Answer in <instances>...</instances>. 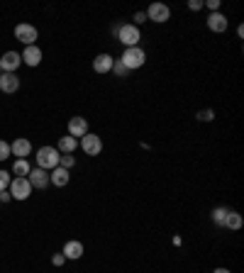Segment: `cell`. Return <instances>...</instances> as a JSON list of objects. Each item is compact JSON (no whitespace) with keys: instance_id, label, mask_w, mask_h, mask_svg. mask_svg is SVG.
Segmentation results:
<instances>
[{"instance_id":"cell-1","label":"cell","mask_w":244,"mask_h":273,"mask_svg":"<svg viewBox=\"0 0 244 273\" xmlns=\"http://www.w3.org/2000/svg\"><path fill=\"white\" fill-rule=\"evenodd\" d=\"M120 61L122 66L127 68V71H134V68H142L147 61V54H144V49L142 46H130V49H125L120 56Z\"/></svg>"},{"instance_id":"cell-19","label":"cell","mask_w":244,"mask_h":273,"mask_svg":"<svg viewBox=\"0 0 244 273\" xmlns=\"http://www.w3.org/2000/svg\"><path fill=\"white\" fill-rule=\"evenodd\" d=\"M222 227H227V230H239V227H242V215H239V212H234V210H230Z\"/></svg>"},{"instance_id":"cell-22","label":"cell","mask_w":244,"mask_h":273,"mask_svg":"<svg viewBox=\"0 0 244 273\" xmlns=\"http://www.w3.org/2000/svg\"><path fill=\"white\" fill-rule=\"evenodd\" d=\"M227 212H230L227 208H215V210H212V222H215V225H225Z\"/></svg>"},{"instance_id":"cell-6","label":"cell","mask_w":244,"mask_h":273,"mask_svg":"<svg viewBox=\"0 0 244 273\" xmlns=\"http://www.w3.org/2000/svg\"><path fill=\"white\" fill-rule=\"evenodd\" d=\"M81 149L88 154V156H98V154L103 152V139H100L98 134L88 132V134L81 137Z\"/></svg>"},{"instance_id":"cell-28","label":"cell","mask_w":244,"mask_h":273,"mask_svg":"<svg viewBox=\"0 0 244 273\" xmlns=\"http://www.w3.org/2000/svg\"><path fill=\"white\" fill-rule=\"evenodd\" d=\"M52 263L59 268V266H64V263H66V256H64V254H54V256H52Z\"/></svg>"},{"instance_id":"cell-27","label":"cell","mask_w":244,"mask_h":273,"mask_svg":"<svg viewBox=\"0 0 244 273\" xmlns=\"http://www.w3.org/2000/svg\"><path fill=\"white\" fill-rule=\"evenodd\" d=\"M203 8H210V12H217L220 10V0H205Z\"/></svg>"},{"instance_id":"cell-16","label":"cell","mask_w":244,"mask_h":273,"mask_svg":"<svg viewBox=\"0 0 244 273\" xmlns=\"http://www.w3.org/2000/svg\"><path fill=\"white\" fill-rule=\"evenodd\" d=\"M112 59L110 54H98L95 59H93V71L95 73H108V71H112Z\"/></svg>"},{"instance_id":"cell-21","label":"cell","mask_w":244,"mask_h":273,"mask_svg":"<svg viewBox=\"0 0 244 273\" xmlns=\"http://www.w3.org/2000/svg\"><path fill=\"white\" fill-rule=\"evenodd\" d=\"M59 166H61V168H66V171H71V168L76 166V159H74V154H61V159H59Z\"/></svg>"},{"instance_id":"cell-2","label":"cell","mask_w":244,"mask_h":273,"mask_svg":"<svg viewBox=\"0 0 244 273\" xmlns=\"http://www.w3.org/2000/svg\"><path fill=\"white\" fill-rule=\"evenodd\" d=\"M37 166L39 168H44V171H54L56 166H59V159H61V154L56 146H42L39 152H37Z\"/></svg>"},{"instance_id":"cell-4","label":"cell","mask_w":244,"mask_h":273,"mask_svg":"<svg viewBox=\"0 0 244 273\" xmlns=\"http://www.w3.org/2000/svg\"><path fill=\"white\" fill-rule=\"evenodd\" d=\"M117 37H120V42L125 44V49H130V46H139V39H142L139 27H134V24H120Z\"/></svg>"},{"instance_id":"cell-20","label":"cell","mask_w":244,"mask_h":273,"mask_svg":"<svg viewBox=\"0 0 244 273\" xmlns=\"http://www.w3.org/2000/svg\"><path fill=\"white\" fill-rule=\"evenodd\" d=\"M30 171H32V166H30L27 159H17V161L12 164V176H27Z\"/></svg>"},{"instance_id":"cell-17","label":"cell","mask_w":244,"mask_h":273,"mask_svg":"<svg viewBox=\"0 0 244 273\" xmlns=\"http://www.w3.org/2000/svg\"><path fill=\"white\" fill-rule=\"evenodd\" d=\"M64 256H66V261L68 259H71V261H76V259H81V256H83V244H81V241H66V244H64Z\"/></svg>"},{"instance_id":"cell-23","label":"cell","mask_w":244,"mask_h":273,"mask_svg":"<svg viewBox=\"0 0 244 273\" xmlns=\"http://www.w3.org/2000/svg\"><path fill=\"white\" fill-rule=\"evenodd\" d=\"M10 183H12V176L8 173V171H0V193H3V190H8Z\"/></svg>"},{"instance_id":"cell-15","label":"cell","mask_w":244,"mask_h":273,"mask_svg":"<svg viewBox=\"0 0 244 273\" xmlns=\"http://www.w3.org/2000/svg\"><path fill=\"white\" fill-rule=\"evenodd\" d=\"M68 181H71V173H68L66 168H61V166H56L54 171L49 173V183H54L56 188L68 186Z\"/></svg>"},{"instance_id":"cell-11","label":"cell","mask_w":244,"mask_h":273,"mask_svg":"<svg viewBox=\"0 0 244 273\" xmlns=\"http://www.w3.org/2000/svg\"><path fill=\"white\" fill-rule=\"evenodd\" d=\"M20 56H22V64H27V66H39L42 64V49H39L37 44L25 46V52Z\"/></svg>"},{"instance_id":"cell-29","label":"cell","mask_w":244,"mask_h":273,"mask_svg":"<svg viewBox=\"0 0 244 273\" xmlns=\"http://www.w3.org/2000/svg\"><path fill=\"white\" fill-rule=\"evenodd\" d=\"M142 22H147V12H137V15H134V20H132V24L134 27H139Z\"/></svg>"},{"instance_id":"cell-5","label":"cell","mask_w":244,"mask_h":273,"mask_svg":"<svg viewBox=\"0 0 244 273\" xmlns=\"http://www.w3.org/2000/svg\"><path fill=\"white\" fill-rule=\"evenodd\" d=\"M15 37H17V39H20V42L25 44V46H32V44L37 42V37H39V32H37V27H34V24L20 22V24L15 27Z\"/></svg>"},{"instance_id":"cell-7","label":"cell","mask_w":244,"mask_h":273,"mask_svg":"<svg viewBox=\"0 0 244 273\" xmlns=\"http://www.w3.org/2000/svg\"><path fill=\"white\" fill-rule=\"evenodd\" d=\"M147 20L152 22H168L171 20V10H168V5H164V3H152L149 5V10H147Z\"/></svg>"},{"instance_id":"cell-12","label":"cell","mask_w":244,"mask_h":273,"mask_svg":"<svg viewBox=\"0 0 244 273\" xmlns=\"http://www.w3.org/2000/svg\"><path fill=\"white\" fill-rule=\"evenodd\" d=\"M208 30L222 34L227 30V17H225L222 12H210V17H208Z\"/></svg>"},{"instance_id":"cell-30","label":"cell","mask_w":244,"mask_h":273,"mask_svg":"<svg viewBox=\"0 0 244 273\" xmlns=\"http://www.w3.org/2000/svg\"><path fill=\"white\" fill-rule=\"evenodd\" d=\"M188 8H190V10H200V8H203V0H190Z\"/></svg>"},{"instance_id":"cell-18","label":"cell","mask_w":244,"mask_h":273,"mask_svg":"<svg viewBox=\"0 0 244 273\" xmlns=\"http://www.w3.org/2000/svg\"><path fill=\"white\" fill-rule=\"evenodd\" d=\"M56 149H59V154H74L78 149V139H74L71 134H66V137H61V139H59Z\"/></svg>"},{"instance_id":"cell-25","label":"cell","mask_w":244,"mask_h":273,"mask_svg":"<svg viewBox=\"0 0 244 273\" xmlns=\"http://www.w3.org/2000/svg\"><path fill=\"white\" fill-rule=\"evenodd\" d=\"M8 156H10V144H8V142H3V139H0V161H5Z\"/></svg>"},{"instance_id":"cell-32","label":"cell","mask_w":244,"mask_h":273,"mask_svg":"<svg viewBox=\"0 0 244 273\" xmlns=\"http://www.w3.org/2000/svg\"><path fill=\"white\" fill-rule=\"evenodd\" d=\"M212 273H232V271H230V268H215Z\"/></svg>"},{"instance_id":"cell-26","label":"cell","mask_w":244,"mask_h":273,"mask_svg":"<svg viewBox=\"0 0 244 273\" xmlns=\"http://www.w3.org/2000/svg\"><path fill=\"white\" fill-rule=\"evenodd\" d=\"M212 117H215V112H212V110H200L198 112V120H203V122H210Z\"/></svg>"},{"instance_id":"cell-10","label":"cell","mask_w":244,"mask_h":273,"mask_svg":"<svg viewBox=\"0 0 244 273\" xmlns=\"http://www.w3.org/2000/svg\"><path fill=\"white\" fill-rule=\"evenodd\" d=\"M68 134H71L74 139H81L83 134H88V122H86V117H71V120H68Z\"/></svg>"},{"instance_id":"cell-31","label":"cell","mask_w":244,"mask_h":273,"mask_svg":"<svg viewBox=\"0 0 244 273\" xmlns=\"http://www.w3.org/2000/svg\"><path fill=\"white\" fill-rule=\"evenodd\" d=\"M10 200H12L10 190H3V193H0V203H10Z\"/></svg>"},{"instance_id":"cell-3","label":"cell","mask_w":244,"mask_h":273,"mask_svg":"<svg viewBox=\"0 0 244 273\" xmlns=\"http://www.w3.org/2000/svg\"><path fill=\"white\" fill-rule=\"evenodd\" d=\"M10 195H12V200H27V197L32 195V186H30L27 176H15V178H12Z\"/></svg>"},{"instance_id":"cell-13","label":"cell","mask_w":244,"mask_h":273,"mask_svg":"<svg viewBox=\"0 0 244 273\" xmlns=\"http://www.w3.org/2000/svg\"><path fill=\"white\" fill-rule=\"evenodd\" d=\"M10 154H15L17 159H27V156L32 154V144H30V139H15V142L10 144Z\"/></svg>"},{"instance_id":"cell-8","label":"cell","mask_w":244,"mask_h":273,"mask_svg":"<svg viewBox=\"0 0 244 273\" xmlns=\"http://www.w3.org/2000/svg\"><path fill=\"white\" fill-rule=\"evenodd\" d=\"M22 64V56L17 54V52H5V54L0 56V71L3 73H15L17 68Z\"/></svg>"},{"instance_id":"cell-14","label":"cell","mask_w":244,"mask_h":273,"mask_svg":"<svg viewBox=\"0 0 244 273\" xmlns=\"http://www.w3.org/2000/svg\"><path fill=\"white\" fill-rule=\"evenodd\" d=\"M17 88H20L17 73H0V90L3 93H15Z\"/></svg>"},{"instance_id":"cell-24","label":"cell","mask_w":244,"mask_h":273,"mask_svg":"<svg viewBox=\"0 0 244 273\" xmlns=\"http://www.w3.org/2000/svg\"><path fill=\"white\" fill-rule=\"evenodd\" d=\"M112 73H115V76H120V78H125L127 73H130V71H127V68L122 66V61L117 59V61H112Z\"/></svg>"},{"instance_id":"cell-9","label":"cell","mask_w":244,"mask_h":273,"mask_svg":"<svg viewBox=\"0 0 244 273\" xmlns=\"http://www.w3.org/2000/svg\"><path fill=\"white\" fill-rule=\"evenodd\" d=\"M27 181H30V186L37 188V190H42V188L49 186V171H44V168H32L30 173H27Z\"/></svg>"}]
</instances>
